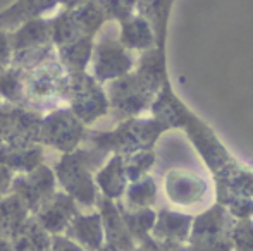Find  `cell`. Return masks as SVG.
I'll use <instances>...</instances> for the list:
<instances>
[{
  "label": "cell",
  "mask_w": 253,
  "mask_h": 251,
  "mask_svg": "<svg viewBox=\"0 0 253 251\" xmlns=\"http://www.w3.org/2000/svg\"><path fill=\"white\" fill-rule=\"evenodd\" d=\"M26 107L53 108L60 98H67L71 72L57 55L47 59L31 69L23 71Z\"/></svg>",
  "instance_id": "cell-1"
},
{
  "label": "cell",
  "mask_w": 253,
  "mask_h": 251,
  "mask_svg": "<svg viewBox=\"0 0 253 251\" xmlns=\"http://www.w3.org/2000/svg\"><path fill=\"white\" fill-rule=\"evenodd\" d=\"M98 155L97 150H76L62 155L55 165L57 181L67 194L83 205H91L97 200L93 178H91V162Z\"/></svg>",
  "instance_id": "cell-2"
},
{
  "label": "cell",
  "mask_w": 253,
  "mask_h": 251,
  "mask_svg": "<svg viewBox=\"0 0 253 251\" xmlns=\"http://www.w3.org/2000/svg\"><path fill=\"white\" fill-rule=\"evenodd\" d=\"M83 138V122L76 117L71 107H55L50 114L42 117L38 141L43 143L45 146L67 153V151H73L74 148H78Z\"/></svg>",
  "instance_id": "cell-3"
},
{
  "label": "cell",
  "mask_w": 253,
  "mask_h": 251,
  "mask_svg": "<svg viewBox=\"0 0 253 251\" xmlns=\"http://www.w3.org/2000/svg\"><path fill=\"white\" fill-rule=\"evenodd\" d=\"M67 100L71 102V110L76 114L83 124H91L107 110V98L93 77L84 71L71 72Z\"/></svg>",
  "instance_id": "cell-4"
},
{
  "label": "cell",
  "mask_w": 253,
  "mask_h": 251,
  "mask_svg": "<svg viewBox=\"0 0 253 251\" xmlns=\"http://www.w3.org/2000/svg\"><path fill=\"white\" fill-rule=\"evenodd\" d=\"M10 188L26 203L28 210L35 214L40 205L55 191V174L50 171V167L40 164L31 171L21 172V176L12 178Z\"/></svg>",
  "instance_id": "cell-5"
},
{
  "label": "cell",
  "mask_w": 253,
  "mask_h": 251,
  "mask_svg": "<svg viewBox=\"0 0 253 251\" xmlns=\"http://www.w3.org/2000/svg\"><path fill=\"white\" fill-rule=\"evenodd\" d=\"M76 205H74V198L71 194L55 193L53 191L52 196H48L43 203L40 205L35 215L37 220L42 224V227L48 232V234H60L66 232L69 222L76 215Z\"/></svg>",
  "instance_id": "cell-6"
},
{
  "label": "cell",
  "mask_w": 253,
  "mask_h": 251,
  "mask_svg": "<svg viewBox=\"0 0 253 251\" xmlns=\"http://www.w3.org/2000/svg\"><path fill=\"white\" fill-rule=\"evenodd\" d=\"M93 74L98 81H107L112 77L123 76L131 66L129 57L119 47V43L110 40H100L91 50Z\"/></svg>",
  "instance_id": "cell-7"
},
{
  "label": "cell",
  "mask_w": 253,
  "mask_h": 251,
  "mask_svg": "<svg viewBox=\"0 0 253 251\" xmlns=\"http://www.w3.org/2000/svg\"><path fill=\"white\" fill-rule=\"evenodd\" d=\"M48 41H52V21L43 19V17H33V19L24 21L21 26L14 30V35L9 38L12 52L43 45Z\"/></svg>",
  "instance_id": "cell-8"
},
{
  "label": "cell",
  "mask_w": 253,
  "mask_h": 251,
  "mask_svg": "<svg viewBox=\"0 0 253 251\" xmlns=\"http://www.w3.org/2000/svg\"><path fill=\"white\" fill-rule=\"evenodd\" d=\"M55 5H59L57 0H17L7 10L0 12V28L16 30L24 21L42 17L43 12L52 10Z\"/></svg>",
  "instance_id": "cell-9"
},
{
  "label": "cell",
  "mask_w": 253,
  "mask_h": 251,
  "mask_svg": "<svg viewBox=\"0 0 253 251\" xmlns=\"http://www.w3.org/2000/svg\"><path fill=\"white\" fill-rule=\"evenodd\" d=\"M67 236L80 245L88 248H100L103 239L102 217L98 214L91 215H74L66 229Z\"/></svg>",
  "instance_id": "cell-10"
},
{
  "label": "cell",
  "mask_w": 253,
  "mask_h": 251,
  "mask_svg": "<svg viewBox=\"0 0 253 251\" xmlns=\"http://www.w3.org/2000/svg\"><path fill=\"white\" fill-rule=\"evenodd\" d=\"M0 164L9 167L10 171L28 172L37 165L43 164V150L37 144H28V146L0 144Z\"/></svg>",
  "instance_id": "cell-11"
},
{
  "label": "cell",
  "mask_w": 253,
  "mask_h": 251,
  "mask_svg": "<svg viewBox=\"0 0 253 251\" xmlns=\"http://www.w3.org/2000/svg\"><path fill=\"white\" fill-rule=\"evenodd\" d=\"M110 104L121 112L133 114L141 110L143 105V91L138 84L136 77H121L110 84Z\"/></svg>",
  "instance_id": "cell-12"
},
{
  "label": "cell",
  "mask_w": 253,
  "mask_h": 251,
  "mask_svg": "<svg viewBox=\"0 0 253 251\" xmlns=\"http://www.w3.org/2000/svg\"><path fill=\"white\" fill-rule=\"evenodd\" d=\"M14 250H48L52 239L37 218H26L10 236Z\"/></svg>",
  "instance_id": "cell-13"
},
{
  "label": "cell",
  "mask_w": 253,
  "mask_h": 251,
  "mask_svg": "<svg viewBox=\"0 0 253 251\" xmlns=\"http://www.w3.org/2000/svg\"><path fill=\"white\" fill-rule=\"evenodd\" d=\"M26 203L17 196L16 193L12 196L0 198V236L10 238L12 232L28 218Z\"/></svg>",
  "instance_id": "cell-14"
},
{
  "label": "cell",
  "mask_w": 253,
  "mask_h": 251,
  "mask_svg": "<svg viewBox=\"0 0 253 251\" xmlns=\"http://www.w3.org/2000/svg\"><path fill=\"white\" fill-rule=\"evenodd\" d=\"M91 36H81L67 45L59 47V61L66 66L69 72H81L86 69V64L91 59Z\"/></svg>",
  "instance_id": "cell-15"
},
{
  "label": "cell",
  "mask_w": 253,
  "mask_h": 251,
  "mask_svg": "<svg viewBox=\"0 0 253 251\" xmlns=\"http://www.w3.org/2000/svg\"><path fill=\"white\" fill-rule=\"evenodd\" d=\"M126 172H124V165L119 157H114L109 160V164L102 169L97 174L95 181L100 186L103 194L107 198H117L123 194L124 186H126Z\"/></svg>",
  "instance_id": "cell-16"
},
{
  "label": "cell",
  "mask_w": 253,
  "mask_h": 251,
  "mask_svg": "<svg viewBox=\"0 0 253 251\" xmlns=\"http://www.w3.org/2000/svg\"><path fill=\"white\" fill-rule=\"evenodd\" d=\"M97 201H100L102 215H103V227H105L109 243L110 245L121 246V248L127 246L129 245V241H127L126 227L123 225L121 215L117 214V210L112 205V201L107 200V198H100V196H97Z\"/></svg>",
  "instance_id": "cell-17"
},
{
  "label": "cell",
  "mask_w": 253,
  "mask_h": 251,
  "mask_svg": "<svg viewBox=\"0 0 253 251\" xmlns=\"http://www.w3.org/2000/svg\"><path fill=\"white\" fill-rule=\"evenodd\" d=\"M150 41L148 38V28L141 19L124 21L123 24V43L127 47L140 48Z\"/></svg>",
  "instance_id": "cell-18"
},
{
  "label": "cell",
  "mask_w": 253,
  "mask_h": 251,
  "mask_svg": "<svg viewBox=\"0 0 253 251\" xmlns=\"http://www.w3.org/2000/svg\"><path fill=\"white\" fill-rule=\"evenodd\" d=\"M102 3L105 14L114 17H126L133 7L134 0H98Z\"/></svg>",
  "instance_id": "cell-19"
},
{
  "label": "cell",
  "mask_w": 253,
  "mask_h": 251,
  "mask_svg": "<svg viewBox=\"0 0 253 251\" xmlns=\"http://www.w3.org/2000/svg\"><path fill=\"white\" fill-rule=\"evenodd\" d=\"M153 189L150 182H143V184H138L129 191V200L134 201L136 205H145V201L152 196Z\"/></svg>",
  "instance_id": "cell-20"
},
{
  "label": "cell",
  "mask_w": 253,
  "mask_h": 251,
  "mask_svg": "<svg viewBox=\"0 0 253 251\" xmlns=\"http://www.w3.org/2000/svg\"><path fill=\"white\" fill-rule=\"evenodd\" d=\"M10 55H12V48H10L9 38L0 28V71L5 69L10 62Z\"/></svg>",
  "instance_id": "cell-21"
},
{
  "label": "cell",
  "mask_w": 253,
  "mask_h": 251,
  "mask_svg": "<svg viewBox=\"0 0 253 251\" xmlns=\"http://www.w3.org/2000/svg\"><path fill=\"white\" fill-rule=\"evenodd\" d=\"M10 181H12L10 169L0 164V196H2V194L10 188Z\"/></svg>",
  "instance_id": "cell-22"
},
{
  "label": "cell",
  "mask_w": 253,
  "mask_h": 251,
  "mask_svg": "<svg viewBox=\"0 0 253 251\" xmlns=\"http://www.w3.org/2000/svg\"><path fill=\"white\" fill-rule=\"evenodd\" d=\"M52 245H53V248H57V250H62V248H66V250H80V246H76V243L73 241L71 238H53L52 239Z\"/></svg>",
  "instance_id": "cell-23"
},
{
  "label": "cell",
  "mask_w": 253,
  "mask_h": 251,
  "mask_svg": "<svg viewBox=\"0 0 253 251\" xmlns=\"http://www.w3.org/2000/svg\"><path fill=\"white\" fill-rule=\"evenodd\" d=\"M59 2V5H62L64 9H73V7L80 5L83 0H57Z\"/></svg>",
  "instance_id": "cell-24"
},
{
  "label": "cell",
  "mask_w": 253,
  "mask_h": 251,
  "mask_svg": "<svg viewBox=\"0 0 253 251\" xmlns=\"http://www.w3.org/2000/svg\"><path fill=\"white\" fill-rule=\"evenodd\" d=\"M2 105H3V100H2V97H0V112L3 110V108H2Z\"/></svg>",
  "instance_id": "cell-25"
}]
</instances>
